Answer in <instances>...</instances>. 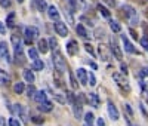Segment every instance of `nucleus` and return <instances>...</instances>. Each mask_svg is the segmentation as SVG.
Here are the masks:
<instances>
[{"label":"nucleus","mask_w":148,"mask_h":126,"mask_svg":"<svg viewBox=\"0 0 148 126\" xmlns=\"http://www.w3.org/2000/svg\"><path fill=\"white\" fill-rule=\"evenodd\" d=\"M108 114H110V117L113 120H119V117H120L119 111H117V108H116V105L113 103H108Z\"/></svg>","instance_id":"12"},{"label":"nucleus","mask_w":148,"mask_h":126,"mask_svg":"<svg viewBox=\"0 0 148 126\" xmlns=\"http://www.w3.org/2000/svg\"><path fill=\"white\" fill-rule=\"evenodd\" d=\"M84 122H86L88 126H90L93 123V113H86L84 114Z\"/></svg>","instance_id":"31"},{"label":"nucleus","mask_w":148,"mask_h":126,"mask_svg":"<svg viewBox=\"0 0 148 126\" xmlns=\"http://www.w3.org/2000/svg\"><path fill=\"white\" fill-rule=\"evenodd\" d=\"M121 40H123V45H125L126 52H129V54H135V48H133V45L129 42L127 37H126V36H121Z\"/></svg>","instance_id":"17"},{"label":"nucleus","mask_w":148,"mask_h":126,"mask_svg":"<svg viewBox=\"0 0 148 126\" xmlns=\"http://www.w3.org/2000/svg\"><path fill=\"white\" fill-rule=\"evenodd\" d=\"M19 117L22 119V122L25 123V125L28 123V117H27V113H25V110H22V111H21V114H19Z\"/></svg>","instance_id":"42"},{"label":"nucleus","mask_w":148,"mask_h":126,"mask_svg":"<svg viewBox=\"0 0 148 126\" xmlns=\"http://www.w3.org/2000/svg\"><path fill=\"white\" fill-rule=\"evenodd\" d=\"M28 56H30L33 61H36V59H39V52H37L34 48H30V49H28Z\"/></svg>","instance_id":"30"},{"label":"nucleus","mask_w":148,"mask_h":126,"mask_svg":"<svg viewBox=\"0 0 148 126\" xmlns=\"http://www.w3.org/2000/svg\"><path fill=\"white\" fill-rule=\"evenodd\" d=\"M39 110L43 111V113H51V111L53 110V104L49 103V101H45V103L39 104Z\"/></svg>","instance_id":"18"},{"label":"nucleus","mask_w":148,"mask_h":126,"mask_svg":"<svg viewBox=\"0 0 148 126\" xmlns=\"http://www.w3.org/2000/svg\"><path fill=\"white\" fill-rule=\"evenodd\" d=\"M77 77H79V82L82 85H89L88 83V71L84 68H79L77 70Z\"/></svg>","instance_id":"15"},{"label":"nucleus","mask_w":148,"mask_h":126,"mask_svg":"<svg viewBox=\"0 0 148 126\" xmlns=\"http://www.w3.org/2000/svg\"><path fill=\"white\" fill-rule=\"evenodd\" d=\"M37 46H39V50H40L42 54H46L47 50H49L47 40H45V39H40V40H39V43H37Z\"/></svg>","instance_id":"19"},{"label":"nucleus","mask_w":148,"mask_h":126,"mask_svg":"<svg viewBox=\"0 0 148 126\" xmlns=\"http://www.w3.org/2000/svg\"><path fill=\"white\" fill-rule=\"evenodd\" d=\"M84 49H86V52H88V54H90L92 56H95L93 48H92V45H90V43H86V45H84Z\"/></svg>","instance_id":"38"},{"label":"nucleus","mask_w":148,"mask_h":126,"mask_svg":"<svg viewBox=\"0 0 148 126\" xmlns=\"http://www.w3.org/2000/svg\"><path fill=\"white\" fill-rule=\"evenodd\" d=\"M10 40H12V45H14V48H15V46L21 45V36L18 33H14L10 36Z\"/></svg>","instance_id":"24"},{"label":"nucleus","mask_w":148,"mask_h":126,"mask_svg":"<svg viewBox=\"0 0 148 126\" xmlns=\"http://www.w3.org/2000/svg\"><path fill=\"white\" fill-rule=\"evenodd\" d=\"M24 79H25L28 83H33V82H34V74H33V71H31V70H25V71H24Z\"/></svg>","instance_id":"25"},{"label":"nucleus","mask_w":148,"mask_h":126,"mask_svg":"<svg viewBox=\"0 0 148 126\" xmlns=\"http://www.w3.org/2000/svg\"><path fill=\"white\" fill-rule=\"evenodd\" d=\"M49 45H51V49L52 50H58V42H56V39H53V37H51L49 39V42H47Z\"/></svg>","instance_id":"35"},{"label":"nucleus","mask_w":148,"mask_h":126,"mask_svg":"<svg viewBox=\"0 0 148 126\" xmlns=\"http://www.w3.org/2000/svg\"><path fill=\"white\" fill-rule=\"evenodd\" d=\"M53 98L58 101L59 104H65V101H67V96H65V95H61V94H55Z\"/></svg>","instance_id":"34"},{"label":"nucleus","mask_w":148,"mask_h":126,"mask_svg":"<svg viewBox=\"0 0 148 126\" xmlns=\"http://www.w3.org/2000/svg\"><path fill=\"white\" fill-rule=\"evenodd\" d=\"M125 111L127 113V116H129V117L133 116V110H132V107H130L129 104H125Z\"/></svg>","instance_id":"41"},{"label":"nucleus","mask_w":148,"mask_h":126,"mask_svg":"<svg viewBox=\"0 0 148 126\" xmlns=\"http://www.w3.org/2000/svg\"><path fill=\"white\" fill-rule=\"evenodd\" d=\"M9 126H21V122L16 119H9Z\"/></svg>","instance_id":"43"},{"label":"nucleus","mask_w":148,"mask_h":126,"mask_svg":"<svg viewBox=\"0 0 148 126\" xmlns=\"http://www.w3.org/2000/svg\"><path fill=\"white\" fill-rule=\"evenodd\" d=\"M111 52H113V55L116 56V59H119V61L123 59V52H121V49H120V46H119L116 42H113V39H111Z\"/></svg>","instance_id":"9"},{"label":"nucleus","mask_w":148,"mask_h":126,"mask_svg":"<svg viewBox=\"0 0 148 126\" xmlns=\"http://www.w3.org/2000/svg\"><path fill=\"white\" fill-rule=\"evenodd\" d=\"M104 2H105L108 6H113V8L116 6V0H104Z\"/></svg>","instance_id":"48"},{"label":"nucleus","mask_w":148,"mask_h":126,"mask_svg":"<svg viewBox=\"0 0 148 126\" xmlns=\"http://www.w3.org/2000/svg\"><path fill=\"white\" fill-rule=\"evenodd\" d=\"M10 110H12V113H14V114H21V111L24 110V107L22 105H19V104H15L14 107H10Z\"/></svg>","instance_id":"33"},{"label":"nucleus","mask_w":148,"mask_h":126,"mask_svg":"<svg viewBox=\"0 0 148 126\" xmlns=\"http://www.w3.org/2000/svg\"><path fill=\"white\" fill-rule=\"evenodd\" d=\"M52 62H53V67H55V70H56L58 73H65L67 65H65V59H64L62 55H61V52L55 50V54H53V56H52Z\"/></svg>","instance_id":"2"},{"label":"nucleus","mask_w":148,"mask_h":126,"mask_svg":"<svg viewBox=\"0 0 148 126\" xmlns=\"http://www.w3.org/2000/svg\"><path fill=\"white\" fill-rule=\"evenodd\" d=\"M110 27H111V30H113L114 33H120L121 31V25L117 21H110Z\"/></svg>","instance_id":"27"},{"label":"nucleus","mask_w":148,"mask_h":126,"mask_svg":"<svg viewBox=\"0 0 148 126\" xmlns=\"http://www.w3.org/2000/svg\"><path fill=\"white\" fill-rule=\"evenodd\" d=\"M39 36H40L39 28H36V27H27L25 28V43L27 45H31Z\"/></svg>","instance_id":"4"},{"label":"nucleus","mask_w":148,"mask_h":126,"mask_svg":"<svg viewBox=\"0 0 148 126\" xmlns=\"http://www.w3.org/2000/svg\"><path fill=\"white\" fill-rule=\"evenodd\" d=\"M0 58H3L8 62H10V56H9V50H8V43L6 42H0Z\"/></svg>","instance_id":"11"},{"label":"nucleus","mask_w":148,"mask_h":126,"mask_svg":"<svg viewBox=\"0 0 148 126\" xmlns=\"http://www.w3.org/2000/svg\"><path fill=\"white\" fill-rule=\"evenodd\" d=\"M98 54H99V58L102 59V61H110L111 59V49L108 48V46H105V45H102V43H99V46H98Z\"/></svg>","instance_id":"5"},{"label":"nucleus","mask_w":148,"mask_h":126,"mask_svg":"<svg viewBox=\"0 0 148 126\" xmlns=\"http://www.w3.org/2000/svg\"><path fill=\"white\" fill-rule=\"evenodd\" d=\"M113 79L116 80V83L119 85V87H120L123 92H126V94L130 92V85H129V80H127V79H125V77H123V76H120L119 73H114V74H113Z\"/></svg>","instance_id":"3"},{"label":"nucleus","mask_w":148,"mask_h":126,"mask_svg":"<svg viewBox=\"0 0 148 126\" xmlns=\"http://www.w3.org/2000/svg\"><path fill=\"white\" fill-rule=\"evenodd\" d=\"M24 2V0H18V3H22Z\"/></svg>","instance_id":"54"},{"label":"nucleus","mask_w":148,"mask_h":126,"mask_svg":"<svg viewBox=\"0 0 148 126\" xmlns=\"http://www.w3.org/2000/svg\"><path fill=\"white\" fill-rule=\"evenodd\" d=\"M31 122H33V123H36V125H42V123L45 122V119H43V117H40V116H34V117L31 119Z\"/></svg>","instance_id":"39"},{"label":"nucleus","mask_w":148,"mask_h":126,"mask_svg":"<svg viewBox=\"0 0 148 126\" xmlns=\"http://www.w3.org/2000/svg\"><path fill=\"white\" fill-rule=\"evenodd\" d=\"M0 6H2V8H9L10 6V0H0Z\"/></svg>","instance_id":"44"},{"label":"nucleus","mask_w":148,"mask_h":126,"mask_svg":"<svg viewBox=\"0 0 148 126\" xmlns=\"http://www.w3.org/2000/svg\"><path fill=\"white\" fill-rule=\"evenodd\" d=\"M37 8H39V10H40V12L47 10V5H46L45 0H37Z\"/></svg>","instance_id":"32"},{"label":"nucleus","mask_w":148,"mask_h":126,"mask_svg":"<svg viewBox=\"0 0 148 126\" xmlns=\"http://www.w3.org/2000/svg\"><path fill=\"white\" fill-rule=\"evenodd\" d=\"M6 33V27H5V24L0 21V34H5Z\"/></svg>","instance_id":"47"},{"label":"nucleus","mask_w":148,"mask_h":126,"mask_svg":"<svg viewBox=\"0 0 148 126\" xmlns=\"http://www.w3.org/2000/svg\"><path fill=\"white\" fill-rule=\"evenodd\" d=\"M73 113H74V116H76V119H82V114H83V108H82V103H79V101L76 99V103H74L73 105Z\"/></svg>","instance_id":"13"},{"label":"nucleus","mask_w":148,"mask_h":126,"mask_svg":"<svg viewBox=\"0 0 148 126\" xmlns=\"http://www.w3.org/2000/svg\"><path fill=\"white\" fill-rule=\"evenodd\" d=\"M0 85H3V86H9L10 85V77H9V74L0 68Z\"/></svg>","instance_id":"16"},{"label":"nucleus","mask_w":148,"mask_h":126,"mask_svg":"<svg viewBox=\"0 0 148 126\" xmlns=\"http://www.w3.org/2000/svg\"><path fill=\"white\" fill-rule=\"evenodd\" d=\"M14 91H15V94L21 95L24 91H25V86H24V83H21V82H16V83L14 85Z\"/></svg>","instance_id":"23"},{"label":"nucleus","mask_w":148,"mask_h":126,"mask_svg":"<svg viewBox=\"0 0 148 126\" xmlns=\"http://www.w3.org/2000/svg\"><path fill=\"white\" fill-rule=\"evenodd\" d=\"M36 94H37V91H36L34 85H28V87H27V96H28V98H31V99H34Z\"/></svg>","instance_id":"26"},{"label":"nucleus","mask_w":148,"mask_h":126,"mask_svg":"<svg viewBox=\"0 0 148 126\" xmlns=\"http://www.w3.org/2000/svg\"><path fill=\"white\" fill-rule=\"evenodd\" d=\"M14 58H15V62H16L18 65H24V64H25V56H24L22 46L21 45L15 46V55H14Z\"/></svg>","instance_id":"6"},{"label":"nucleus","mask_w":148,"mask_h":126,"mask_svg":"<svg viewBox=\"0 0 148 126\" xmlns=\"http://www.w3.org/2000/svg\"><path fill=\"white\" fill-rule=\"evenodd\" d=\"M120 12H125V17L129 19V22H130L132 25H138V24H139L138 14H136V10H135L133 8L125 5V6H121V8H120Z\"/></svg>","instance_id":"1"},{"label":"nucleus","mask_w":148,"mask_h":126,"mask_svg":"<svg viewBox=\"0 0 148 126\" xmlns=\"http://www.w3.org/2000/svg\"><path fill=\"white\" fill-rule=\"evenodd\" d=\"M120 70H121V74H127L129 71H127V67L125 65V64H120Z\"/></svg>","instance_id":"46"},{"label":"nucleus","mask_w":148,"mask_h":126,"mask_svg":"<svg viewBox=\"0 0 148 126\" xmlns=\"http://www.w3.org/2000/svg\"><path fill=\"white\" fill-rule=\"evenodd\" d=\"M96 125H98V126H105L104 119H102V117H99V119H98V122H96Z\"/></svg>","instance_id":"49"},{"label":"nucleus","mask_w":148,"mask_h":126,"mask_svg":"<svg viewBox=\"0 0 148 126\" xmlns=\"http://www.w3.org/2000/svg\"><path fill=\"white\" fill-rule=\"evenodd\" d=\"M141 76H144V77H147V76H148V67H147V68H144V70L141 71Z\"/></svg>","instance_id":"50"},{"label":"nucleus","mask_w":148,"mask_h":126,"mask_svg":"<svg viewBox=\"0 0 148 126\" xmlns=\"http://www.w3.org/2000/svg\"><path fill=\"white\" fill-rule=\"evenodd\" d=\"M86 101L92 105V107H95V108H98L99 107V96H98L96 94H93V92H90V94H86Z\"/></svg>","instance_id":"8"},{"label":"nucleus","mask_w":148,"mask_h":126,"mask_svg":"<svg viewBox=\"0 0 148 126\" xmlns=\"http://www.w3.org/2000/svg\"><path fill=\"white\" fill-rule=\"evenodd\" d=\"M15 12H10V14L8 15V18H6V25H8V27H14V25H15Z\"/></svg>","instance_id":"22"},{"label":"nucleus","mask_w":148,"mask_h":126,"mask_svg":"<svg viewBox=\"0 0 148 126\" xmlns=\"http://www.w3.org/2000/svg\"><path fill=\"white\" fill-rule=\"evenodd\" d=\"M47 17L52 21H59V12L55 6H49L47 8Z\"/></svg>","instance_id":"14"},{"label":"nucleus","mask_w":148,"mask_h":126,"mask_svg":"<svg viewBox=\"0 0 148 126\" xmlns=\"http://www.w3.org/2000/svg\"><path fill=\"white\" fill-rule=\"evenodd\" d=\"M145 98H147V104H148V92L145 94Z\"/></svg>","instance_id":"53"},{"label":"nucleus","mask_w":148,"mask_h":126,"mask_svg":"<svg viewBox=\"0 0 148 126\" xmlns=\"http://www.w3.org/2000/svg\"><path fill=\"white\" fill-rule=\"evenodd\" d=\"M129 33H130V36L133 37V39H135V40H136V39H138V33H136V31H135L133 28H129Z\"/></svg>","instance_id":"45"},{"label":"nucleus","mask_w":148,"mask_h":126,"mask_svg":"<svg viewBox=\"0 0 148 126\" xmlns=\"http://www.w3.org/2000/svg\"><path fill=\"white\" fill-rule=\"evenodd\" d=\"M88 79H89V85H90V86H95V85H96V79H95V76H93L92 71L88 73Z\"/></svg>","instance_id":"36"},{"label":"nucleus","mask_w":148,"mask_h":126,"mask_svg":"<svg viewBox=\"0 0 148 126\" xmlns=\"http://www.w3.org/2000/svg\"><path fill=\"white\" fill-rule=\"evenodd\" d=\"M96 8H98V10L101 12V15H102L104 18H110V10H108L105 6H102V5H98Z\"/></svg>","instance_id":"28"},{"label":"nucleus","mask_w":148,"mask_h":126,"mask_svg":"<svg viewBox=\"0 0 148 126\" xmlns=\"http://www.w3.org/2000/svg\"><path fill=\"white\" fill-rule=\"evenodd\" d=\"M76 31L80 37H83V39H86V37H89L88 36V31H86V28L83 27V24H77V27H76Z\"/></svg>","instance_id":"21"},{"label":"nucleus","mask_w":148,"mask_h":126,"mask_svg":"<svg viewBox=\"0 0 148 126\" xmlns=\"http://www.w3.org/2000/svg\"><path fill=\"white\" fill-rule=\"evenodd\" d=\"M141 45L145 50H148V36H144L142 39H141Z\"/></svg>","instance_id":"40"},{"label":"nucleus","mask_w":148,"mask_h":126,"mask_svg":"<svg viewBox=\"0 0 148 126\" xmlns=\"http://www.w3.org/2000/svg\"><path fill=\"white\" fill-rule=\"evenodd\" d=\"M34 101H36L37 104H42V103H45V101H47L46 99V94L43 91H39V92L36 94V96H34Z\"/></svg>","instance_id":"20"},{"label":"nucleus","mask_w":148,"mask_h":126,"mask_svg":"<svg viewBox=\"0 0 148 126\" xmlns=\"http://www.w3.org/2000/svg\"><path fill=\"white\" fill-rule=\"evenodd\" d=\"M43 67H45V64H43L42 59L33 61V70H43Z\"/></svg>","instance_id":"29"},{"label":"nucleus","mask_w":148,"mask_h":126,"mask_svg":"<svg viewBox=\"0 0 148 126\" xmlns=\"http://www.w3.org/2000/svg\"><path fill=\"white\" fill-rule=\"evenodd\" d=\"M55 31L58 33V36H68V27L65 25V22H61V21H56L55 22Z\"/></svg>","instance_id":"7"},{"label":"nucleus","mask_w":148,"mask_h":126,"mask_svg":"<svg viewBox=\"0 0 148 126\" xmlns=\"http://www.w3.org/2000/svg\"><path fill=\"white\" fill-rule=\"evenodd\" d=\"M67 52H68V55H71V56L77 55V52H79V45H77L76 40H70V42L67 43Z\"/></svg>","instance_id":"10"},{"label":"nucleus","mask_w":148,"mask_h":126,"mask_svg":"<svg viewBox=\"0 0 148 126\" xmlns=\"http://www.w3.org/2000/svg\"><path fill=\"white\" fill-rule=\"evenodd\" d=\"M0 126H6V119L5 117H0Z\"/></svg>","instance_id":"51"},{"label":"nucleus","mask_w":148,"mask_h":126,"mask_svg":"<svg viewBox=\"0 0 148 126\" xmlns=\"http://www.w3.org/2000/svg\"><path fill=\"white\" fill-rule=\"evenodd\" d=\"M70 82H71V86L74 87V89H77V87H79V83H77L76 79H74V74L73 73H70Z\"/></svg>","instance_id":"37"},{"label":"nucleus","mask_w":148,"mask_h":126,"mask_svg":"<svg viewBox=\"0 0 148 126\" xmlns=\"http://www.w3.org/2000/svg\"><path fill=\"white\" fill-rule=\"evenodd\" d=\"M144 14H145V18H147V19H148V9H147V10H145V12H144Z\"/></svg>","instance_id":"52"}]
</instances>
